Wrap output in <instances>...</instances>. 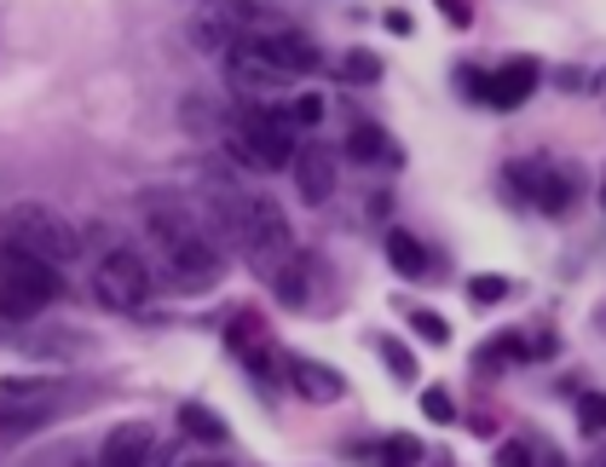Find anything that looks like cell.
I'll use <instances>...</instances> for the list:
<instances>
[{
    "instance_id": "6da1fadb",
    "label": "cell",
    "mask_w": 606,
    "mask_h": 467,
    "mask_svg": "<svg viewBox=\"0 0 606 467\" xmlns=\"http://www.w3.org/2000/svg\"><path fill=\"white\" fill-rule=\"evenodd\" d=\"M237 242L249 249V260L266 277H277L295 260V231H289V219H283V208L272 196H254V202L237 208Z\"/></svg>"
},
{
    "instance_id": "7a4b0ae2",
    "label": "cell",
    "mask_w": 606,
    "mask_h": 467,
    "mask_svg": "<svg viewBox=\"0 0 606 467\" xmlns=\"http://www.w3.org/2000/svg\"><path fill=\"white\" fill-rule=\"evenodd\" d=\"M7 237L17 242V249L52 260V266H64V260L81 254V231L70 226V219H58L52 208H35V202H24V208L7 214Z\"/></svg>"
},
{
    "instance_id": "3957f363",
    "label": "cell",
    "mask_w": 606,
    "mask_h": 467,
    "mask_svg": "<svg viewBox=\"0 0 606 467\" xmlns=\"http://www.w3.org/2000/svg\"><path fill=\"white\" fill-rule=\"evenodd\" d=\"M93 295L105 300L110 312H139V307L151 300V266H145L139 254L116 249V254L98 260V272H93Z\"/></svg>"
},
{
    "instance_id": "277c9868",
    "label": "cell",
    "mask_w": 606,
    "mask_h": 467,
    "mask_svg": "<svg viewBox=\"0 0 606 467\" xmlns=\"http://www.w3.org/2000/svg\"><path fill=\"white\" fill-rule=\"evenodd\" d=\"M514 185L537 202L543 214H566L578 196V168H555V161H520Z\"/></svg>"
},
{
    "instance_id": "5b68a950",
    "label": "cell",
    "mask_w": 606,
    "mask_h": 467,
    "mask_svg": "<svg viewBox=\"0 0 606 467\" xmlns=\"http://www.w3.org/2000/svg\"><path fill=\"white\" fill-rule=\"evenodd\" d=\"M0 283H17V289H35L40 300H52L64 295V277H58V266L52 260H40V254H29V249H17V242H7L0 249Z\"/></svg>"
},
{
    "instance_id": "8992f818",
    "label": "cell",
    "mask_w": 606,
    "mask_h": 467,
    "mask_svg": "<svg viewBox=\"0 0 606 467\" xmlns=\"http://www.w3.org/2000/svg\"><path fill=\"white\" fill-rule=\"evenodd\" d=\"M249 40H254V52L266 58L277 75L318 70V47H312V35H300V29H272V35H249Z\"/></svg>"
},
{
    "instance_id": "52a82bcc",
    "label": "cell",
    "mask_w": 606,
    "mask_h": 467,
    "mask_svg": "<svg viewBox=\"0 0 606 467\" xmlns=\"http://www.w3.org/2000/svg\"><path fill=\"white\" fill-rule=\"evenodd\" d=\"M537 75H543V64L537 58H509L497 75H485V105L491 110H514V105H525V98L537 93Z\"/></svg>"
},
{
    "instance_id": "ba28073f",
    "label": "cell",
    "mask_w": 606,
    "mask_h": 467,
    "mask_svg": "<svg viewBox=\"0 0 606 467\" xmlns=\"http://www.w3.org/2000/svg\"><path fill=\"white\" fill-rule=\"evenodd\" d=\"M283 375H289V387L307 404H341V393H347L341 370H330V363H318V358H289V363H283Z\"/></svg>"
},
{
    "instance_id": "9c48e42d",
    "label": "cell",
    "mask_w": 606,
    "mask_h": 467,
    "mask_svg": "<svg viewBox=\"0 0 606 467\" xmlns=\"http://www.w3.org/2000/svg\"><path fill=\"white\" fill-rule=\"evenodd\" d=\"M226 347L249 363V370H260V375L272 370V330H266V318H260V312H237V318H231Z\"/></svg>"
},
{
    "instance_id": "30bf717a",
    "label": "cell",
    "mask_w": 606,
    "mask_h": 467,
    "mask_svg": "<svg viewBox=\"0 0 606 467\" xmlns=\"http://www.w3.org/2000/svg\"><path fill=\"white\" fill-rule=\"evenodd\" d=\"M151 456H156V428L121 421V428L105 439V451H98V467H145Z\"/></svg>"
},
{
    "instance_id": "8fae6325",
    "label": "cell",
    "mask_w": 606,
    "mask_h": 467,
    "mask_svg": "<svg viewBox=\"0 0 606 467\" xmlns=\"http://www.w3.org/2000/svg\"><path fill=\"white\" fill-rule=\"evenodd\" d=\"M295 185H300V202H330L335 196V156L330 151H318V145H307V151H295Z\"/></svg>"
},
{
    "instance_id": "7c38bea8",
    "label": "cell",
    "mask_w": 606,
    "mask_h": 467,
    "mask_svg": "<svg viewBox=\"0 0 606 467\" xmlns=\"http://www.w3.org/2000/svg\"><path fill=\"white\" fill-rule=\"evenodd\" d=\"M179 433H186V439H202V444H226V439H231L226 416H214L209 404H179Z\"/></svg>"
},
{
    "instance_id": "4fadbf2b",
    "label": "cell",
    "mask_w": 606,
    "mask_h": 467,
    "mask_svg": "<svg viewBox=\"0 0 606 467\" xmlns=\"http://www.w3.org/2000/svg\"><path fill=\"white\" fill-rule=\"evenodd\" d=\"M388 260H393V272H399V277H428V272H433L428 249H421L411 231H388Z\"/></svg>"
},
{
    "instance_id": "5bb4252c",
    "label": "cell",
    "mask_w": 606,
    "mask_h": 467,
    "mask_svg": "<svg viewBox=\"0 0 606 467\" xmlns=\"http://www.w3.org/2000/svg\"><path fill=\"white\" fill-rule=\"evenodd\" d=\"M347 156H353V161H393L399 151H393V139H388V133L364 121V128L347 133Z\"/></svg>"
},
{
    "instance_id": "9a60e30c",
    "label": "cell",
    "mask_w": 606,
    "mask_h": 467,
    "mask_svg": "<svg viewBox=\"0 0 606 467\" xmlns=\"http://www.w3.org/2000/svg\"><path fill=\"white\" fill-rule=\"evenodd\" d=\"M47 300H40L35 289H17V283H0V318L7 323H29Z\"/></svg>"
},
{
    "instance_id": "2e32d148",
    "label": "cell",
    "mask_w": 606,
    "mask_h": 467,
    "mask_svg": "<svg viewBox=\"0 0 606 467\" xmlns=\"http://www.w3.org/2000/svg\"><path fill=\"white\" fill-rule=\"evenodd\" d=\"M341 81H353V87H376V81H381V58L370 47H353L347 58H341Z\"/></svg>"
},
{
    "instance_id": "e0dca14e",
    "label": "cell",
    "mask_w": 606,
    "mask_h": 467,
    "mask_svg": "<svg viewBox=\"0 0 606 467\" xmlns=\"http://www.w3.org/2000/svg\"><path fill=\"white\" fill-rule=\"evenodd\" d=\"M514 358H532V347H525V335H514V330L491 335V347L479 352V363H485V370H502V363H514Z\"/></svg>"
},
{
    "instance_id": "ac0fdd59",
    "label": "cell",
    "mask_w": 606,
    "mask_h": 467,
    "mask_svg": "<svg viewBox=\"0 0 606 467\" xmlns=\"http://www.w3.org/2000/svg\"><path fill=\"white\" fill-rule=\"evenodd\" d=\"M416 462H421V444L411 433H393L381 444V467H416Z\"/></svg>"
},
{
    "instance_id": "d6986e66",
    "label": "cell",
    "mask_w": 606,
    "mask_h": 467,
    "mask_svg": "<svg viewBox=\"0 0 606 467\" xmlns=\"http://www.w3.org/2000/svg\"><path fill=\"white\" fill-rule=\"evenodd\" d=\"M468 300H474V307H497V300H509V277H497V272L468 277Z\"/></svg>"
},
{
    "instance_id": "ffe728a7",
    "label": "cell",
    "mask_w": 606,
    "mask_h": 467,
    "mask_svg": "<svg viewBox=\"0 0 606 467\" xmlns=\"http://www.w3.org/2000/svg\"><path fill=\"white\" fill-rule=\"evenodd\" d=\"M381 363H388L399 381H416V358H411V347H404V340H381Z\"/></svg>"
},
{
    "instance_id": "44dd1931",
    "label": "cell",
    "mask_w": 606,
    "mask_h": 467,
    "mask_svg": "<svg viewBox=\"0 0 606 467\" xmlns=\"http://www.w3.org/2000/svg\"><path fill=\"white\" fill-rule=\"evenodd\" d=\"M497 467H537V444L502 439V444H497Z\"/></svg>"
},
{
    "instance_id": "7402d4cb",
    "label": "cell",
    "mask_w": 606,
    "mask_h": 467,
    "mask_svg": "<svg viewBox=\"0 0 606 467\" xmlns=\"http://www.w3.org/2000/svg\"><path fill=\"white\" fill-rule=\"evenodd\" d=\"M411 330H416L421 340H433V347H444V340H451V323H444L439 312H411Z\"/></svg>"
},
{
    "instance_id": "603a6c76",
    "label": "cell",
    "mask_w": 606,
    "mask_h": 467,
    "mask_svg": "<svg viewBox=\"0 0 606 467\" xmlns=\"http://www.w3.org/2000/svg\"><path fill=\"white\" fill-rule=\"evenodd\" d=\"M283 116H289L295 128H318V121H323V98H318V93H300V98H295V105L283 110Z\"/></svg>"
},
{
    "instance_id": "cb8c5ba5",
    "label": "cell",
    "mask_w": 606,
    "mask_h": 467,
    "mask_svg": "<svg viewBox=\"0 0 606 467\" xmlns=\"http://www.w3.org/2000/svg\"><path fill=\"white\" fill-rule=\"evenodd\" d=\"M578 421H583V433H606V398L601 393H583L578 398Z\"/></svg>"
},
{
    "instance_id": "d4e9b609",
    "label": "cell",
    "mask_w": 606,
    "mask_h": 467,
    "mask_svg": "<svg viewBox=\"0 0 606 467\" xmlns=\"http://www.w3.org/2000/svg\"><path fill=\"white\" fill-rule=\"evenodd\" d=\"M421 416H428V421H456L451 393H444V387H428V393H421Z\"/></svg>"
},
{
    "instance_id": "484cf974",
    "label": "cell",
    "mask_w": 606,
    "mask_h": 467,
    "mask_svg": "<svg viewBox=\"0 0 606 467\" xmlns=\"http://www.w3.org/2000/svg\"><path fill=\"white\" fill-rule=\"evenodd\" d=\"M433 7H439L444 17H451L456 29H468V24H474V7H468V0H433Z\"/></svg>"
},
{
    "instance_id": "4316f807",
    "label": "cell",
    "mask_w": 606,
    "mask_h": 467,
    "mask_svg": "<svg viewBox=\"0 0 606 467\" xmlns=\"http://www.w3.org/2000/svg\"><path fill=\"white\" fill-rule=\"evenodd\" d=\"M388 29H393V35H411V12L393 7V12H388Z\"/></svg>"
},
{
    "instance_id": "83f0119b",
    "label": "cell",
    "mask_w": 606,
    "mask_h": 467,
    "mask_svg": "<svg viewBox=\"0 0 606 467\" xmlns=\"http://www.w3.org/2000/svg\"><path fill=\"white\" fill-rule=\"evenodd\" d=\"M595 98H601V105H606V70L595 75Z\"/></svg>"
},
{
    "instance_id": "f1b7e54d",
    "label": "cell",
    "mask_w": 606,
    "mask_h": 467,
    "mask_svg": "<svg viewBox=\"0 0 606 467\" xmlns=\"http://www.w3.org/2000/svg\"><path fill=\"white\" fill-rule=\"evenodd\" d=\"M590 467H606V451H601V456H595V462H590Z\"/></svg>"
},
{
    "instance_id": "f546056e",
    "label": "cell",
    "mask_w": 606,
    "mask_h": 467,
    "mask_svg": "<svg viewBox=\"0 0 606 467\" xmlns=\"http://www.w3.org/2000/svg\"><path fill=\"white\" fill-rule=\"evenodd\" d=\"M601 208H606V185H601Z\"/></svg>"
},
{
    "instance_id": "4dcf8cb0",
    "label": "cell",
    "mask_w": 606,
    "mask_h": 467,
    "mask_svg": "<svg viewBox=\"0 0 606 467\" xmlns=\"http://www.w3.org/2000/svg\"><path fill=\"white\" fill-rule=\"evenodd\" d=\"M197 467H214V462H197Z\"/></svg>"
}]
</instances>
